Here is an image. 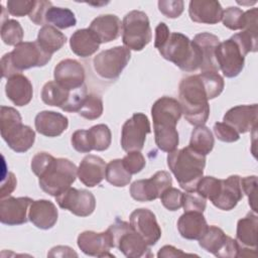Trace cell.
<instances>
[{
    "label": "cell",
    "mask_w": 258,
    "mask_h": 258,
    "mask_svg": "<svg viewBox=\"0 0 258 258\" xmlns=\"http://www.w3.org/2000/svg\"><path fill=\"white\" fill-rule=\"evenodd\" d=\"M31 170L38 176L40 188L54 198L71 187L78 175L74 162L68 158H55L47 152H38L33 156Z\"/></svg>",
    "instance_id": "6da1fadb"
},
{
    "label": "cell",
    "mask_w": 258,
    "mask_h": 258,
    "mask_svg": "<svg viewBox=\"0 0 258 258\" xmlns=\"http://www.w3.org/2000/svg\"><path fill=\"white\" fill-rule=\"evenodd\" d=\"M178 89V102L185 120L195 126L205 125L210 115V105L200 74L183 78Z\"/></svg>",
    "instance_id": "7a4b0ae2"
},
{
    "label": "cell",
    "mask_w": 258,
    "mask_h": 258,
    "mask_svg": "<svg viewBox=\"0 0 258 258\" xmlns=\"http://www.w3.org/2000/svg\"><path fill=\"white\" fill-rule=\"evenodd\" d=\"M167 165L180 187L185 191H194L203 177L206 155L195 151L189 146L175 149L168 152Z\"/></svg>",
    "instance_id": "3957f363"
},
{
    "label": "cell",
    "mask_w": 258,
    "mask_h": 258,
    "mask_svg": "<svg viewBox=\"0 0 258 258\" xmlns=\"http://www.w3.org/2000/svg\"><path fill=\"white\" fill-rule=\"evenodd\" d=\"M50 58L51 54L45 52L37 41H22L15 45L11 52L2 56V77L9 79L15 75L21 74L22 71L43 67Z\"/></svg>",
    "instance_id": "277c9868"
},
{
    "label": "cell",
    "mask_w": 258,
    "mask_h": 258,
    "mask_svg": "<svg viewBox=\"0 0 258 258\" xmlns=\"http://www.w3.org/2000/svg\"><path fill=\"white\" fill-rule=\"evenodd\" d=\"M158 51L163 58L173 62L183 72H195L203 62L199 46L180 32H170Z\"/></svg>",
    "instance_id": "5b68a950"
},
{
    "label": "cell",
    "mask_w": 258,
    "mask_h": 258,
    "mask_svg": "<svg viewBox=\"0 0 258 258\" xmlns=\"http://www.w3.org/2000/svg\"><path fill=\"white\" fill-rule=\"evenodd\" d=\"M107 231L109 232L113 247L117 248L128 258H141L152 257L150 246L137 234L130 223L116 219Z\"/></svg>",
    "instance_id": "8992f818"
},
{
    "label": "cell",
    "mask_w": 258,
    "mask_h": 258,
    "mask_svg": "<svg viewBox=\"0 0 258 258\" xmlns=\"http://www.w3.org/2000/svg\"><path fill=\"white\" fill-rule=\"evenodd\" d=\"M152 38L148 16L140 10L128 12L122 21V41L128 49L140 51Z\"/></svg>",
    "instance_id": "52a82bcc"
},
{
    "label": "cell",
    "mask_w": 258,
    "mask_h": 258,
    "mask_svg": "<svg viewBox=\"0 0 258 258\" xmlns=\"http://www.w3.org/2000/svg\"><path fill=\"white\" fill-rule=\"evenodd\" d=\"M130 57V49L125 46H115L98 53L93 58V68L100 78L116 80L126 68Z\"/></svg>",
    "instance_id": "ba28073f"
},
{
    "label": "cell",
    "mask_w": 258,
    "mask_h": 258,
    "mask_svg": "<svg viewBox=\"0 0 258 258\" xmlns=\"http://www.w3.org/2000/svg\"><path fill=\"white\" fill-rule=\"evenodd\" d=\"M181 107L177 100L170 97H161L151 108L154 132H173L181 117Z\"/></svg>",
    "instance_id": "9c48e42d"
},
{
    "label": "cell",
    "mask_w": 258,
    "mask_h": 258,
    "mask_svg": "<svg viewBox=\"0 0 258 258\" xmlns=\"http://www.w3.org/2000/svg\"><path fill=\"white\" fill-rule=\"evenodd\" d=\"M151 132L148 117L143 113H135L128 119L121 131V146L124 151H140L145 143L146 136Z\"/></svg>",
    "instance_id": "30bf717a"
},
{
    "label": "cell",
    "mask_w": 258,
    "mask_h": 258,
    "mask_svg": "<svg viewBox=\"0 0 258 258\" xmlns=\"http://www.w3.org/2000/svg\"><path fill=\"white\" fill-rule=\"evenodd\" d=\"M199 245L207 252L220 258L237 257L239 251L238 242L214 225L208 227L205 234L199 239Z\"/></svg>",
    "instance_id": "8fae6325"
},
{
    "label": "cell",
    "mask_w": 258,
    "mask_h": 258,
    "mask_svg": "<svg viewBox=\"0 0 258 258\" xmlns=\"http://www.w3.org/2000/svg\"><path fill=\"white\" fill-rule=\"evenodd\" d=\"M172 184L167 171L159 170L150 178L134 181L130 186V195L137 202H151L160 198L161 194Z\"/></svg>",
    "instance_id": "7c38bea8"
},
{
    "label": "cell",
    "mask_w": 258,
    "mask_h": 258,
    "mask_svg": "<svg viewBox=\"0 0 258 258\" xmlns=\"http://www.w3.org/2000/svg\"><path fill=\"white\" fill-rule=\"evenodd\" d=\"M245 56L240 46L231 37L220 42L216 48V60L219 70L227 78H235L242 72Z\"/></svg>",
    "instance_id": "4fadbf2b"
},
{
    "label": "cell",
    "mask_w": 258,
    "mask_h": 258,
    "mask_svg": "<svg viewBox=\"0 0 258 258\" xmlns=\"http://www.w3.org/2000/svg\"><path fill=\"white\" fill-rule=\"evenodd\" d=\"M59 208L68 210L78 217H88L95 211L96 199L87 189L69 187L67 190L55 197Z\"/></svg>",
    "instance_id": "5bb4252c"
},
{
    "label": "cell",
    "mask_w": 258,
    "mask_h": 258,
    "mask_svg": "<svg viewBox=\"0 0 258 258\" xmlns=\"http://www.w3.org/2000/svg\"><path fill=\"white\" fill-rule=\"evenodd\" d=\"M130 225L147 245H155L161 237V229L155 215L148 209H136L130 215Z\"/></svg>",
    "instance_id": "9a60e30c"
},
{
    "label": "cell",
    "mask_w": 258,
    "mask_h": 258,
    "mask_svg": "<svg viewBox=\"0 0 258 258\" xmlns=\"http://www.w3.org/2000/svg\"><path fill=\"white\" fill-rule=\"evenodd\" d=\"M32 199L28 197H7L0 202V221L4 225L17 226L25 224L28 219Z\"/></svg>",
    "instance_id": "2e32d148"
},
{
    "label": "cell",
    "mask_w": 258,
    "mask_h": 258,
    "mask_svg": "<svg viewBox=\"0 0 258 258\" xmlns=\"http://www.w3.org/2000/svg\"><path fill=\"white\" fill-rule=\"evenodd\" d=\"M78 247L83 253L96 257H114L110 253L113 247L112 238L108 231L97 233L94 231H85L78 236Z\"/></svg>",
    "instance_id": "e0dca14e"
},
{
    "label": "cell",
    "mask_w": 258,
    "mask_h": 258,
    "mask_svg": "<svg viewBox=\"0 0 258 258\" xmlns=\"http://www.w3.org/2000/svg\"><path fill=\"white\" fill-rule=\"evenodd\" d=\"M54 81L67 90H76L85 85V70L76 59H62L54 68Z\"/></svg>",
    "instance_id": "ac0fdd59"
},
{
    "label": "cell",
    "mask_w": 258,
    "mask_h": 258,
    "mask_svg": "<svg viewBox=\"0 0 258 258\" xmlns=\"http://www.w3.org/2000/svg\"><path fill=\"white\" fill-rule=\"evenodd\" d=\"M257 119V104L235 106L229 109L223 117V121L232 126L239 134L255 129Z\"/></svg>",
    "instance_id": "d6986e66"
},
{
    "label": "cell",
    "mask_w": 258,
    "mask_h": 258,
    "mask_svg": "<svg viewBox=\"0 0 258 258\" xmlns=\"http://www.w3.org/2000/svg\"><path fill=\"white\" fill-rule=\"evenodd\" d=\"M1 136L7 145L18 153L26 152L35 141V132L29 126L23 125L22 122L1 130Z\"/></svg>",
    "instance_id": "ffe728a7"
},
{
    "label": "cell",
    "mask_w": 258,
    "mask_h": 258,
    "mask_svg": "<svg viewBox=\"0 0 258 258\" xmlns=\"http://www.w3.org/2000/svg\"><path fill=\"white\" fill-rule=\"evenodd\" d=\"M223 8L216 0H192L188 5L190 19L197 23L216 24L222 20Z\"/></svg>",
    "instance_id": "44dd1931"
},
{
    "label": "cell",
    "mask_w": 258,
    "mask_h": 258,
    "mask_svg": "<svg viewBox=\"0 0 258 258\" xmlns=\"http://www.w3.org/2000/svg\"><path fill=\"white\" fill-rule=\"evenodd\" d=\"M106 163L100 156L89 154L83 158L78 167V177L86 186L94 187L105 178Z\"/></svg>",
    "instance_id": "7402d4cb"
},
{
    "label": "cell",
    "mask_w": 258,
    "mask_h": 258,
    "mask_svg": "<svg viewBox=\"0 0 258 258\" xmlns=\"http://www.w3.org/2000/svg\"><path fill=\"white\" fill-rule=\"evenodd\" d=\"M243 198L241 187V177L239 175H230L226 179H222L221 190L212 204L220 210H233Z\"/></svg>",
    "instance_id": "603a6c76"
},
{
    "label": "cell",
    "mask_w": 258,
    "mask_h": 258,
    "mask_svg": "<svg viewBox=\"0 0 258 258\" xmlns=\"http://www.w3.org/2000/svg\"><path fill=\"white\" fill-rule=\"evenodd\" d=\"M58 217L55 205L47 200L33 201L28 212L29 221L38 229H51Z\"/></svg>",
    "instance_id": "cb8c5ba5"
},
{
    "label": "cell",
    "mask_w": 258,
    "mask_h": 258,
    "mask_svg": "<svg viewBox=\"0 0 258 258\" xmlns=\"http://www.w3.org/2000/svg\"><path fill=\"white\" fill-rule=\"evenodd\" d=\"M36 131L46 137H57L69 126V119L54 111H41L34 119Z\"/></svg>",
    "instance_id": "d4e9b609"
},
{
    "label": "cell",
    "mask_w": 258,
    "mask_h": 258,
    "mask_svg": "<svg viewBox=\"0 0 258 258\" xmlns=\"http://www.w3.org/2000/svg\"><path fill=\"white\" fill-rule=\"evenodd\" d=\"M192 41L199 46L203 62L200 68L201 72H219V67L216 60V48L220 43V39L215 34L210 32H202L197 34Z\"/></svg>",
    "instance_id": "484cf974"
},
{
    "label": "cell",
    "mask_w": 258,
    "mask_h": 258,
    "mask_svg": "<svg viewBox=\"0 0 258 258\" xmlns=\"http://www.w3.org/2000/svg\"><path fill=\"white\" fill-rule=\"evenodd\" d=\"M99 39L100 43H107L118 38L122 32V22L114 14L96 17L89 27Z\"/></svg>",
    "instance_id": "4316f807"
},
{
    "label": "cell",
    "mask_w": 258,
    "mask_h": 258,
    "mask_svg": "<svg viewBox=\"0 0 258 258\" xmlns=\"http://www.w3.org/2000/svg\"><path fill=\"white\" fill-rule=\"evenodd\" d=\"M5 94L14 105L18 107L25 106L31 101L33 96L32 84L22 74L15 75L7 79Z\"/></svg>",
    "instance_id": "83f0119b"
},
{
    "label": "cell",
    "mask_w": 258,
    "mask_h": 258,
    "mask_svg": "<svg viewBox=\"0 0 258 258\" xmlns=\"http://www.w3.org/2000/svg\"><path fill=\"white\" fill-rule=\"evenodd\" d=\"M203 213L184 212L177 221V230L186 240H199L208 229Z\"/></svg>",
    "instance_id": "f1b7e54d"
},
{
    "label": "cell",
    "mask_w": 258,
    "mask_h": 258,
    "mask_svg": "<svg viewBox=\"0 0 258 258\" xmlns=\"http://www.w3.org/2000/svg\"><path fill=\"white\" fill-rule=\"evenodd\" d=\"M72 51L81 57L94 54L100 46V41L90 28L76 30L70 38Z\"/></svg>",
    "instance_id": "f546056e"
},
{
    "label": "cell",
    "mask_w": 258,
    "mask_h": 258,
    "mask_svg": "<svg viewBox=\"0 0 258 258\" xmlns=\"http://www.w3.org/2000/svg\"><path fill=\"white\" fill-rule=\"evenodd\" d=\"M258 217L254 213L247 214L237 223L236 241L241 247L256 249Z\"/></svg>",
    "instance_id": "4dcf8cb0"
},
{
    "label": "cell",
    "mask_w": 258,
    "mask_h": 258,
    "mask_svg": "<svg viewBox=\"0 0 258 258\" xmlns=\"http://www.w3.org/2000/svg\"><path fill=\"white\" fill-rule=\"evenodd\" d=\"M36 41L45 52L52 55L64 45L67 37L54 26L44 25L38 31Z\"/></svg>",
    "instance_id": "1f68e13d"
},
{
    "label": "cell",
    "mask_w": 258,
    "mask_h": 258,
    "mask_svg": "<svg viewBox=\"0 0 258 258\" xmlns=\"http://www.w3.org/2000/svg\"><path fill=\"white\" fill-rule=\"evenodd\" d=\"M72 91L64 89L55 81H49L42 87L41 100L48 106L59 107L63 110L70 100Z\"/></svg>",
    "instance_id": "d6a6232c"
},
{
    "label": "cell",
    "mask_w": 258,
    "mask_h": 258,
    "mask_svg": "<svg viewBox=\"0 0 258 258\" xmlns=\"http://www.w3.org/2000/svg\"><path fill=\"white\" fill-rule=\"evenodd\" d=\"M45 25H51L55 28L67 29L77 24L75 14L69 8L51 6L47 9L44 17Z\"/></svg>",
    "instance_id": "836d02e7"
},
{
    "label": "cell",
    "mask_w": 258,
    "mask_h": 258,
    "mask_svg": "<svg viewBox=\"0 0 258 258\" xmlns=\"http://www.w3.org/2000/svg\"><path fill=\"white\" fill-rule=\"evenodd\" d=\"M214 144L215 139L213 133L208 127L201 125L192 129L188 145L191 149L203 155H207L213 150Z\"/></svg>",
    "instance_id": "e575fe53"
},
{
    "label": "cell",
    "mask_w": 258,
    "mask_h": 258,
    "mask_svg": "<svg viewBox=\"0 0 258 258\" xmlns=\"http://www.w3.org/2000/svg\"><path fill=\"white\" fill-rule=\"evenodd\" d=\"M131 173L125 168L122 159H113L106 165V180L114 186L123 187L131 180Z\"/></svg>",
    "instance_id": "d590c367"
},
{
    "label": "cell",
    "mask_w": 258,
    "mask_h": 258,
    "mask_svg": "<svg viewBox=\"0 0 258 258\" xmlns=\"http://www.w3.org/2000/svg\"><path fill=\"white\" fill-rule=\"evenodd\" d=\"M89 137L92 149L96 151H104L109 148L112 140L110 128L105 124H98L91 127L89 130Z\"/></svg>",
    "instance_id": "8d00e7d4"
},
{
    "label": "cell",
    "mask_w": 258,
    "mask_h": 258,
    "mask_svg": "<svg viewBox=\"0 0 258 258\" xmlns=\"http://www.w3.org/2000/svg\"><path fill=\"white\" fill-rule=\"evenodd\" d=\"M1 38L7 45H17L22 42L23 29L15 19H6L1 25Z\"/></svg>",
    "instance_id": "74e56055"
},
{
    "label": "cell",
    "mask_w": 258,
    "mask_h": 258,
    "mask_svg": "<svg viewBox=\"0 0 258 258\" xmlns=\"http://www.w3.org/2000/svg\"><path fill=\"white\" fill-rule=\"evenodd\" d=\"M103 101L101 97L95 94H89L84 100L78 113L85 119L96 120L103 114Z\"/></svg>",
    "instance_id": "f35d334b"
},
{
    "label": "cell",
    "mask_w": 258,
    "mask_h": 258,
    "mask_svg": "<svg viewBox=\"0 0 258 258\" xmlns=\"http://www.w3.org/2000/svg\"><path fill=\"white\" fill-rule=\"evenodd\" d=\"M200 76L207 90L209 100L215 99L216 97L221 95L225 87L224 79L222 76L215 72H204L201 73Z\"/></svg>",
    "instance_id": "ab89813d"
},
{
    "label": "cell",
    "mask_w": 258,
    "mask_h": 258,
    "mask_svg": "<svg viewBox=\"0 0 258 258\" xmlns=\"http://www.w3.org/2000/svg\"><path fill=\"white\" fill-rule=\"evenodd\" d=\"M221 185L222 179L216 178L214 176H203L197 184L196 191L213 202L220 194Z\"/></svg>",
    "instance_id": "60d3db41"
},
{
    "label": "cell",
    "mask_w": 258,
    "mask_h": 258,
    "mask_svg": "<svg viewBox=\"0 0 258 258\" xmlns=\"http://www.w3.org/2000/svg\"><path fill=\"white\" fill-rule=\"evenodd\" d=\"M222 21L224 26L231 30L242 29L244 23V11L239 7H228L223 11Z\"/></svg>",
    "instance_id": "b9f144b4"
},
{
    "label": "cell",
    "mask_w": 258,
    "mask_h": 258,
    "mask_svg": "<svg viewBox=\"0 0 258 258\" xmlns=\"http://www.w3.org/2000/svg\"><path fill=\"white\" fill-rule=\"evenodd\" d=\"M183 192L175 187L166 188L160 196V201L163 207L169 211H177L182 207Z\"/></svg>",
    "instance_id": "7bdbcfd3"
},
{
    "label": "cell",
    "mask_w": 258,
    "mask_h": 258,
    "mask_svg": "<svg viewBox=\"0 0 258 258\" xmlns=\"http://www.w3.org/2000/svg\"><path fill=\"white\" fill-rule=\"evenodd\" d=\"M207 199L200 195L198 191H187L183 194L182 208L184 212H198L204 213L207 206Z\"/></svg>",
    "instance_id": "ee69618b"
},
{
    "label": "cell",
    "mask_w": 258,
    "mask_h": 258,
    "mask_svg": "<svg viewBox=\"0 0 258 258\" xmlns=\"http://www.w3.org/2000/svg\"><path fill=\"white\" fill-rule=\"evenodd\" d=\"M231 38L240 46L245 55L249 52H255L257 50L258 37L256 34H253L250 31L243 30L234 34L231 36Z\"/></svg>",
    "instance_id": "f6af8a7d"
},
{
    "label": "cell",
    "mask_w": 258,
    "mask_h": 258,
    "mask_svg": "<svg viewBox=\"0 0 258 258\" xmlns=\"http://www.w3.org/2000/svg\"><path fill=\"white\" fill-rule=\"evenodd\" d=\"M122 161L127 171L131 174L140 172L146 164V160L140 151L128 152L127 155L122 158Z\"/></svg>",
    "instance_id": "bcb514c9"
},
{
    "label": "cell",
    "mask_w": 258,
    "mask_h": 258,
    "mask_svg": "<svg viewBox=\"0 0 258 258\" xmlns=\"http://www.w3.org/2000/svg\"><path fill=\"white\" fill-rule=\"evenodd\" d=\"M241 187L243 190V194H246L249 200V205L252 208L253 212H257V176L251 175V176H245L241 177Z\"/></svg>",
    "instance_id": "7dc6e473"
},
{
    "label": "cell",
    "mask_w": 258,
    "mask_h": 258,
    "mask_svg": "<svg viewBox=\"0 0 258 258\" xmlns=\"http://www.w3.org/2000/svg\"><path fill=\"white\" fill-rule=\"evenodd\" d=\"M34 0H9L7 1V11L17 17L29 15L34 7Z\"/></svg>",
    "instance_id": "c3c4849f"
},
{
    "label": "cell",
    "mask_w": 258,
    "mask_h": 258,
    "mask_svg": "<svg viewBox=\"0 0 258 258\" xmlns=\"http://www.w3.org/2000/svg\"><path fill=\"white\" fill-rule=\"evenodd\" d=\"M214 133L216 137L223 142H235L239 140L240 134L229 124L225 122H217L214 125Z\"/></svg>",
    "instance_id": "681fc988"
},
{
    "label": "cell",
    "mask_w": 258,
    "mask_h": 258,
    "mask_svg": "<svg viewBox=\"0 0 258 258\" xmlns=\"http://www.w3.org/2000/svg\"><path fill=\"white\" fill-rule=\"evenodd\" d=\"M183 1L182 0H160L158 1L159 11L167 18H177L183 12Z\"/></svg>",
    "instance_id": "f907efd6"
},
{
    "label": "cell",
    "mask_w": 258,
    "mask_h": 258,
    "mask_svg": "<svg viewBox=\"0 0 258 258\" xmlns=\"http://www.w3.org/2000/svg\"><path fill=\"white\" fill-rule=\"evenodd\" d=\"M71 143L74 149L81 153H89L93 150L88 130L80 129L75 131L72 135Z\"/></svg>",
    "instance_id": "816d5d0a"
},
{
    "label": "cell",
    "mask_w": 258,
    "mask_h": 258,
    "mask_svg": "<svg viewBox=\"0 0 258 258\" xmlns=\"http://www.w3.org/2000/svg\"><path fill=\"white\" fill-rule=\"evenodd\" d=\"M52 4L50 1H45V0H40V1H35L34 7L32 11L30 12L29 19L36 25H45L44 22V17L47 9L51 7Z\"/></svg>",
    "instance_id": "f5cc1de1"
},
{
    "label": "cell",
    "mask_w": 258,
    "mask_h": 258,
    "mask_svg": "<svg viewBox=\"0 0 258 258\" xmlns=\"http://www.w3.org/2000/svg\"><path fill=\"white\" fill-rule=\"evenodd\" d=\"M17 184L16 177L14 173L7 171L6 176L3 175L2 178V183H1V189H0V198L4 199L9 197V195L15 189Z\"/></svg>",
    "instance_id": "db71d44e"
},
{
    "label": "cell",
    "mask_w": 258,
    "mask_h": 258,
    "mask_svg": "<svg viewBox=\"0 0 258 258\" xmlns=\"http://www.w3.org/2000/svg\"><path fill=\"white\" fill-rule=\"evenodd\" d=\"M170 31L167 25L164 22H159L155 28V38H154V46L158 49L169 36Z\"/></svg>",
    "instance_id": "11a10c76"
},
{
    "label": "cell",
    "mask_w": 258,
    "mask_h": 258,
    "mask_svg": "<svg viewBox=\"0 0 258 258\" xmlns=\"http://www.w3.org/2000/svg\"><path fill=\"white\" fill-rule=\"evenodd\" d=\"M186 255H194V254H187L182 252L179 249H176L173 246L170 245H165L157 253L158 258H168V257H181V256H186Z\"/></svg>",
    "instance_id": "9f6ffc18"
},
{
    "label": "cell",
    "mask_w": 258,
    "mask_h": 258,
    "mask_svg": "<svg viewBox=\"0 0 258 258\" xmlns=\"http://www.w3.org/2000/svg\"><path fill=\"white\" fill-rule=\"evenodd\" d=\"M47 256L49 257H77L78 254L68 246H56L51 248V250L47 253Z\"/></svg>",
    "instance_id": "6f0895ef"
}]
</instances>
